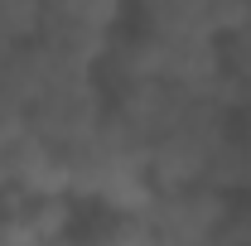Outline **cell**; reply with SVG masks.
<instances>
[{"mask_svg": "<svg viewBox=\"0 0 251 246\" xmlns=\"http://www.w3.org/2000/svg\"><path fill=\"white\" fill-rule=\"evenodd\" d=\"M106 97L97 87V77H73V82H53V87H44V92L34 97V106L25 111V130H29L34 140H44L49 150H77V145H87L101 121H106Z\"/></svg>", "mask_w": 251, "mask_h": 246, "instance_id": "cell-2", "label": "cell"}, {"mask_svg": "<svg viewBox=\"0 0 251 246\" xmlns=\"http://www.w3.org/2000/svg\"><path fill=\"white\" fill-rule=\"evenodd\" d=\"M116 25H121V5H101V0H73V5H44V25L39 39L44 49L63 53L68 63H92L106 58V49L116 44Z\"/></svg>", "mask_w": 251, "mask_h": 246, "instance_id": "cell-4", "label": "cell"}, {"mask_svg": "<svg viewBox=\"0 0 251 246\" xmlns=\"http://www.w3.org/2000/svg\"><path fill=\"white\" fill-rule=\"evenodd\" d=\"M39 25H44V5H29V0H0V58L25 49L39 39Z\"/></svg>", "mask_w": 251, "mask_h": 246, "instance_id": "cell-6", "label": "cell"}, {"mask_svg": "<svg viewBox=\"0 0 251 246\" xmlns=\"http://www.w3.org/2000/svg\"><path fill=\"white\" fill-rule=\"evenodd\" d=\"M227 217L232 208L222 193H213L208 184H193V188H155V203L140 222L155 246H213Z\"/></svg>", "mask_w": 251, "mask_h": 246, "instance_id": "cell-3", "label": "cell"}, {"mask_svg": "<svg viewBox=\"0 0 251 246\" xmlns=\"http://www.w3.org/2000/svg\"><path fill=\"white\" fill-rule=\"evenodd\" d=\"M232 106H242L251 116V82H237V97H232Z\"/></svg>", "mask_w": 251, "mask_h": 246, "instance_id": "cell-7", "label": "cell"}, {"mask_svg": "<svg viewBox=\"0 0 251 246\" xmlns=\"http://www.w3.org/2000/svg\"><path fill=\"white\" fill-rule=\"evenodd\" d=\"M227 111L232 106H222L218 97H193L184 106V116L174 121V130L145 159L150 184L155 188H193V184H203L218 145L227 140Z\"/></svg>", "mask_w": 251, "mask_h": 246, "instance_id": "cell-1", "label": "cell"}, {"mask_svg": "<svg viewBox=\"0 0 251 246\" xmlns=\"http://www.w3.org/2000/svg\"><path fill=\"white\" fill-rule=\"evenodd\" d=\"M203 184L213 193H251V130H227V140L218 145Z\"/></svg>", "mask_w": 251, "mask_h": 246, "instance_id": "cell-5", "label": "cell"}]
</instances>
